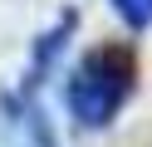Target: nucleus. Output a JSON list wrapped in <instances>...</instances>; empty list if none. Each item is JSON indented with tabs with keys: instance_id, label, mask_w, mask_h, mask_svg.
I'll list each match as a JSON object with an SVG mask.
<instances>
[{
	"instance_id": "1",
	"label": "nucleus",
	"mask_w": 152,
	"mask_h": 147,
	"mask_svg": "<svg viewBox=\"0 0 152 147\" xmlns=\"http://www.w3.org/2000/svg\"><path fill=\"white\" fill-rule=\"evenodd\" d=\"M132 93V54L123 44H98L79 59L69 78V113L79 127H108Z\"/></svg>"
},
{
	"instance_id": "2",
	"label": "nucleus",
	"mask_w": 152,
	"mask_h": 147,
	"mask_svg": "<svg viewBox=\"0 0 152 147\" xmlns=\"http://www.w3.org/2000/svg\"><path fill=\"white\" fill-rule=\"evenodd\" d=\"M113 10H118L132 29H147L152 25V0H113Z\"/></svg>"
}]
</instances>
